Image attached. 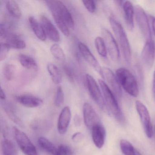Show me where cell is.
I'll list each match as a JSON object with an SVG mask.
<instances>
[{"label":"cell","mask_w":155,"mask_h":155,"mask_svg":"<svg viewBox=\"0 0 155 155\" xmlns=\"http://www.w3.org/2000/svg\"><path fill=\"white\" fill-rule=\"evenodd\" d=\"M1 147L2 155H18L15 145L9 139L3 140L2 142Z\"/></svg>","instance_id":"603a6c76"},{"label":"cell","mask_w":155,"mask_h":155,"mask_svg":"<svg viewBox=\"0 0 155 155\" xmlns=\"http://www.w3.org/2000/svg\"><path fill=\"white\" fill-rule=\"evenodd\" d=\"M74 124L75 126L77 127H79L81 126V118L80 117L79 115L76 114L74 118Z\"/></svg>","instance_id":"ab89813d"},{"label":"cell","mask_w":155,"mask_h":155,"mask_svg":"<svg viewBox=\"0 0 155 155\" xmlns=\"http://www.w3.org/2000/svg\"><path fill=\"white\" fill-rule=\"evenodd\" d=\"M101 34L110 58L114 61H117L120 58V52L117 42L111 32L107 29H102Z\"/></svg>","instance_id":"9c48e42d"},{"label":"cell","mask_w":155,"mask_h":155,"mask_svg":"<svg viewBox=\"0 0 155 155\" xmlns=\"http://www.w3.org/2000/svg\"><path fill=\"white\" fill-rule=\"evenodd\" d=\"M39 147L46 153L51 155H56L57 148L53 143L45 137H40L38 140Z\"/></svg>","instance_id":"d6986e66"},{"label":"cell","mask_w":155,"mask_h":155,"mask_svg":"<svg viewBox=\"0 0 155 155\" xmlns=\"http://www.w3.org/2000/svg\"><path fill=\"white\" fill-rule=\"evenodd\" d=\"M141 58L146 68H152L155 61V42L152 40L146 42L141 51Z\"/></svg>","instance_id":"7c38bea8"},{"label":"cell","mask_w":155,"mask_h":155,"mask_svg":"<svg viewBox=\"0 0 155 155\" xmlns=\"http://www.w3.org/2000/svg\"><path fill=\"white\" fill-rule=\"evenodd\" d=\"M135 105L145 134L147 137L150 138L153 137L154 129L150 121L148 110L145 105L139 101H136Z\"/></svg>","instance_id":"52a82bcc"},{"label":"cell","mask_w":155,"mask_h":155,"mask_svg":"<svg viewBox=\"0 0 155 155\" xmlns=\"http://www.w3.org/2000/svg\"><path fill=\"white\" fill-rule=\"evenodd\" d=\"M50 51L53 57L59 61L65 60V53L61 47L58 44H53L50 48Z\"/></svg>","instance_id":"f546056e"},{"label":"cell","mask_w":155,"mask_h":155,"mask_svg":"<svg viewBox=\"0 0 155 155\" xmlns=\"http://www.w3.org/2000/svg\"><path fill=\"white\" fill-rule=\"evenodd\" d=\"M149 21H150V24H151L152 31H153V33L155 36V17L151 16V15H150L149 16Z\"/></svg>","instance_id":"f35d334b"},{"label":"cell","mask_w":155,"mask_h":155,"mask_svg":"<svg viewBox=\"0 0 155 155\" xmlns=\"http://www.w3.org/2000/svg\"><path fill=\"white\" fill-rule=\"evenodd\" d=\"M83 134L81 132H76L75 134H73L72 136V140L75 142L79 141L81 140L83 138Z\"/></svg>","instance_id":"74e56055"},{"label":"cell","mask_w":155,"mask_h":155,"mask_svg":"<svg viewBox=\"0 0 155 155\" xmlns=\"http://www.w3.org/2000/svg\"><path fill=\"white\" fill-rule=\"evenodd\" d=\"M152 93L155 101V69L153 73V82H152Z\"/></svg>","instance_id":"60d3db41"},{"label":"cell","mask_w":155,"mask_h":155,"mask_svg":"<svg viewBox=\"0 0 155 155\" xmlns=\"http://www.w3.org/2000/svg\"><path fill=\"white\" fill-rule=\"evenodd\" d=\"M120 147L124 155H135L136 149L128 140H121L120 141Z\"/></svg>","instance_id":"f1b7e54d"},{"label":"cell","mask_w":155,"mask_h":155,"mask_svg":"<svg viewBox=\"0 0 155 155\" xmlns=\"http://www.w3.org/2000/svg\"><path fill=\"white\" fill-rule=\"evenodd\" d=\"M3 107L5 112L12 120L20 127H23L24 126L23 122L20 118L18 117V115L16 114L15 110L11 104L9 103H4Z\"/></svg>","instance_id":"d4e9b609"},{"label":"cell","mask_w":155,"mask_h":155,"mask_svg":"<svg viewBox=\"0 0 155 155\" xmlns=\"http://www.w3.org/2000/svg\"><path fill=\"white\" fill-rule=\"evenodd\" d=\"M83 115L86 127L91 130L95 126L101 124V120L93 107L87 102L83 106Z\"/></svg>","instance_id":"8fae6325"},{"label":"cell","mask_w":155,"mask_h":155,"mask_svg":"<svg viewBox=\"0 0 155 155\" xmlns=\"http://www.w3.org/2000/svg\"><path fill=\"white\" fill-rule=\"evenodd\" d=\"M78 48L81 54L85 59V60L97 71L100 74L101 68L98 61L94 55L91 53L89 48L82 42H79L78 44Z\"/></svg>","instance_id":"5bb4252c"},{"label":"cell","mask_w":155,"mask_h":155,"mask_svg":"<svg viewBox=\"0 0 155 155\" xmlns=\"http://www.w3.org/2000/svg\"><path fill=\"white\" fill-rule=\"evenodd\" d=\"M6 39L7 40L6 43L9 45L11 48L16 49H22L26 48L25 41L15 34L10 33Z\"/></svg>","instance_id":"44dd1931"},{"label":"cell","mask_w":155,"mask_h":155,"mask_svg":"<svg viewBox=\"0 0 155 155\" xmlns=\"http://www.w3.org/2000/svg\"><path fill=\"white\" fill-rule=\"evenodd\" d=\"M64 102V94L62 87H58L54 99V104L57 107H60L63 105Z\"/></svg>","instance_id":"1f68e13d"},{"label":"cell","mask_w":155,"mask_h":155,"mask_svg":"<svg viewBox=\"0 0 155 155\" xmlns=\"http://www.w3.org/2000/svg\"><path fill=\"white\" fill-rule=\"evenodd\" d=\"M124 19L127 28L130 31L134 29V15L135 9L130 1H124L123 5Z\"/></svg>","instance_id":"e0dca14e"},{"label":"cell","mask_w":155,"mask_h":155,"mask_svg":"<svg viewBox=\"0 0 155 155\" xmlns=\"http://www.w3.org/2000/svg\"><path fill=\"white\" fill-rule=\"evenodd\" d=\"M18 60L21 66L27 69H35L38 67L36 61L28 55L20 54Z\"/></svg>","instance_id":"484cf974"},{"label":"cell","mask_w":155,"mask_h":155,"mask_svg":"<svg viewBox=\"0 0 155 155\" xmlns=\"http://www.w3.org/2000/svg\"><path fill=\"white\" fill-rule=\"evenodd\" d=\"M40 20L46 36L52 41L58 42L60 40V35L53 23L44 15L41 16Z\"/></svg>","instance_id":"4fadbf2b"},{"label":"cell","mask_w":155,"mask_h":155,"mask_svg":"<svg viewBox=\"0 0 155 155\" xmlns=\"http://www.w3.org/2000/svg\"><path fill=\"white\" fill-rule=\"evenodd\" d=\"M95 47L99 54L103 58H107V51L103 38L97 37L95 39Z\"/></svg>","instance_id":"83f0119b"},{"label":"cell","mask_w":155,"mask_h":155,"mask_svg":"<svg viewBox=\"0 0 155 155\" xmlns=\"http://www.w3.org/2000/svg\"><path fill=\"white\" fill-rule=\"evenodd\" d=\"M13 131L18 146L25 155H38L36 147L26 134L16 127H13Z\"/></svg>","instance_id":"277c9868"},{"label":"cell","mask_w":155,"mask_h":155,"mask_svg":"<svg viewBox=\"0 0 155 155\" xmlns=\"http://www.w3.org/2000/svg\"><path fill=\"white\" fill-rule=\"evenodd\" d=\"M29 22L31 28L32 29L35 36L41 41H45L47 36L44 32L43 28L41 23H39L37 20L33 17L29 18Z\"/></svg>","instance_id":"ffe728a7"},{"label":"cell","mask_w":155,"mask_h":155,"mask_svg":"<svg viewBox=\"0 0 155 155\" xmlns=\"http://www.w3.org/2000/svg\"><path fill=\"white\" fill-rule=\"evenodd\" d=\"M15 67L12 64H7L3 68V74L5 78L9 81L14 78L15 75Z\"/></svg>","instance_id":"4dcf8cb0"},{"label":"cell","mask_w":155,"mask_h":155,"mask_svg":"<svg viewBox=\"0 0 155 155\" xmlns=\"http://www.w3.org/2000/svg\"><path fill=\"white\" fill-rule=\"evenodd\" d=\"M51 12L53 19L58 28H59L64 35L66 37H68L69 35L70 31L69 27H68L65 21L57 12L54 11H51Z\"/></svg>","instance_id":"cb8c5ba5"},{"label":"cell","mask_w":155,"mask_h":155,"mask_svg":"<svg viewBox=\"0 0 155 155\" xmlns=\"http://www.w3.org/2000/svg\"><path fill=\"white\" fill-rule=\"evenodd\" d=\"M86 82L89 93L95 103L102 110H106L102 92L94 78L89 74L86 75Z\"/></svg>","instance_id":"ba28073f"},{"label":"cell","mask_w":155,"mask_h":155,"mask_svg":"<svg viewBox=\"0 0 155 155\" xmlns=\"http://www.w3.org/2000/svg\"><path fill=\"white\" fill-rule=\"evenodd\" d=\"M11 47L8 43L2 42L1 43V50H0V60L1 61L4 60L7 58L10 50Z\"/></svg>","instance_id":"836d02e7"},{"label":"cell","mask_w":155,"mask_h":155,"mask_svg":"<svg viewBox=\"0 0 155 155\" xmlns=\"http://www.w3.org/2000/svg\"><path fill=\"white\" fill-rule=\"evenodd\" d=\"M49 74L55 84H59L62 81V75L59 69L55 64L49 63L47 66Z\"/></svg>","instance_id":"7402d4cb"},{"label":"cell","mask_w":155,"mask_h":155,"mask_svg":"<svg viewBox=\"0 0 155 155\" xmlns=\"http://www.w3.org/2000/svg\"><path fill=\"white\" fill-rule=\"evenodd\" d=\"M100 75L111 87L114 94L118 97H121L122 94L121 86L117 76L115 75L113 71L109 68H102Z\"/></svg>","instance_id":"30bf717a"},{"label":"cell","mask_w":155,"mask_h":155,"mask_svg":"<svg viewBox=\"0 0 155 155\" xmlns=\"http://www.w3.org/2000/svg\"><path fill=\"white\" fill-rule=\"evenodd\" d=\"M17 100L24 107L28 108L37 107L43 103V101L40 98L31 95H22L18 96Z\"/></svg>","instance_id":"ac0fdd59"},{"label":"cell","mask_w":155,"mask_h":155,"mask_svg":"<svg viewBox=\"0 0 155 155\" xmlns=\"http://www.w3.org/2000/svg\"><path fill=\"white\" fill-rule=\"evenodd\" d=\"M6 7L11 15L15 18L19 19L21 13L19 6L15 1L10 0L7 2Z\"/></svg>","instance_id":"4316f807"},{"label":"cell","mask_w":155,"mask_h":155,"mask_svg":"<svg viewBox=\"0 0 155 155\" xmlns=\"http://www.w3.org/2000/svg\"><path fill=\"white\" fill-rule=\"evenodd\" d=\"M154 134H155V126H154Z\"/></svg>","instance_id":"ee69618b"},{"label":"cell","mask_w":155,"mask_h":155,"mask_svg":"<svg viewBox=\"0 0 155 155\" xmlns=\"http://www.w3.org/2000/svg\"><path fill=\"white\" fill-rule=\"evenodd\" d=\"M71 118V112L69 107H64L61 110L58 121V130L61 134L67 132Z\"/></svg>","instance_id":"9a60e30c"},{"label":"cell","mask_w":155,"mask_h":155,"mask_svg":"<svg viewBox=\"0 0 155 155\" xmlns=\"http://www.w3.org/2000/svg\"><path fill=\"white\" fill-rule=\"evenodd\" d=\"M92 140L96 147L101 148L105 143L106 131L104 127L101 124L97 125L91 129Z\"/></svg>","instance_id":"2e32d148"},{"label":"cell","mask_w":155,"mask_h":155,"mask_svg":"<svg viewBox=\"0 0 155 155\" xmlns=\"http://www.w3.org/2000/svg\"><path fill=\"white\" fill-rule=\"evenodd\" d=\"M46 2L50 10L58 13L65 21L69 28H73L74 21L73 17L67 7L60 1H46Z\"/></svg>","instance_id":"8992f818"},{"label":"cell","mask_w":155,"mask_h":155,"mask_svg":"<svg viewBox=\"0 0 155 155\" xmlns=\"http://www.w3.org/2000/svg\"><path fill=\"white\" fill-rule=\"evenodd\" d=\"M116 75L120 86L128 94L135 97L138 96V84L130 71L125 68H119L116 71Z\"/></svg>","instance_id":"3957f363"},{"label":"cell","mask_w":155,"mask_h":155,"mask_svg":"<svg viewBox=\"0 0 155 155\" xmlns=\"http://www.w3.org/2000/svg\"><path fill=\"white\" fill-rule=\"evenodd\" d=\"M82 2L89 12L92 13L96 11V4L95 1L92 0H84Z\"/></svg>","instance_id":"e575fe53"},{"label":"cell","mask_w":155,"mask_h":155,"mask_svg":"<svg viewBox=\"0 0 155 155\" xmlns=\"http://www.w3.org/2000/svg\"><path fill=\"white\" fill-rule=\"evenodd\" d=\"M135 155H142L141 154V153L139 152V151H138L136 149V151H135Z\"/></svg>","instance_id":"7bdbcfd3"},{"label":"cell","mask_w":155,"mask_h":155,"mask_svg":"<svg viewBox=\"0 0 155 155\" xmlns=\"http://www.w3.org/2000/svg\"><path fill=\"white\" fill-rule=\"evenodd\" d=\"M10 33L9 31V28L7 25L1 23L0 26V36L1 38L6 39Z\"/></svg>","instance_id":"8d00e7d4"},{"label":"cell","mask_w":155,"mask_h":155,"mask_svg":"<svg viewBox=\"0 0 155 155\" xmlns=\"http://www.w3.org/2000/svg\"><path fill=\"white\" fill-rule=\"evenodd\" d=\"M63 70L68 79L71 82H73L75 80V74L73 69L68 65H65Z\"/></svg>","instance_id":"d590c367"},{"label":"cell","mask_w":155,"mask_h":155,"mask_svg":"<svg viewBox=\"0 0 155 155\" xmlns=\"http://www.w3.org/2000/svg\"><path fill=\"white\" fill-rule=\"evenodd\" d=\"M56 155H73L71 147L65 144H61L57 148Z\"/></svg>","instance_id":"d6a6232c"},{"label":"cell","mask_w":155,"mask_h":155,"mask_svg":"<svg viewBox=\"0 0 155 155\" xmlns=\"http://www.w3.org/2000/svg\"><path fill=\"white\" fill-rule=\"evenodd\" d=\"M0 98L2 100H5L6 99V95L5 91L2 89V88H1V91H0Z\"/></svg>","instance_id":"b9f144b4"},{"label":"cell","mask_w":155,"mask_h":155,"mask_svg":"<svg viewBox=\"0 0 155 155\" xmlns=\"http://www.w3.org/2000/svg\"><path fill=\"white\" fill-rule=\"evenodd\" d=\"M135 14L139 28L146 42L152 40L151 33L147 16L145 11L139 5L135 6Z\"/></svg>","instance_id":"5b68a950"},{"label":"cell","mask_w":155,"mask_h":155,"mask_svg":"<svg viewBox=\"0 0 155 155\" xmlns=\"http://www.w3.org/2000/svg\"><path fill=\"white\" fill-rule=\"evenodd\" d=\"M98 82L104 98L106 110L108 113L112 115L119 122L121 123L124 122L125 120L124 115L115 97L114 93L105 81L99 79Z\"/></svg>","instance_id":"6da1fadb"},{"label":"cell","mask_w":155,"mask_h":155,"mask_svg":"<svg viewBox=\"0 0 155 155\" xmlns=\"http://www.w3.org/2000/svg\"><path fill=\"white\" fill-rule=\"evenodd\" d=\"M111 28L122 51L123 58L128 65H130L131 61V51L127 34L120 23L113 17L109 18Z\"/></svg>","instance_id":"7a4b0ae2"}]
</instances>
